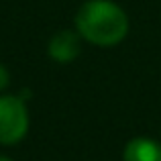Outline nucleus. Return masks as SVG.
I'll use <instances>...</instances> for the list:
<instances>
[{
  "mask_svg": "<svg viewBox=\"0 0 161 161\" xmlns=\"http://www.w3.org/2000/svg\"><path fill=\"white\" fill-rule=\"evenodd\" d=\"M125 161H161V145L153 139H133L125 147Z\"/></svg>",
  "mask_w": 161,
  "mask_h": 161,
  "instance_id": "4",
  "label": "nucleus"
},
{
  "mask_svg": "<svg viewBox=\"0 0 161 161\" xmlns=\"http://www.w3.org/2000/svg\"><path fill=\"white\" fill-rule=\"evenodd\" d=\"M80 35L94 45L110 47L122 41L129 31V19L116 4L108 0H90L75 14Z\"/></svg>",
  "mask_w": 161,
  "mask_h": 161,
  "instance_id": "1",
  "label": "nucleus"
},
{
  "mask_svg": "<svg viewBox=\"0 0 161 161\" xmlns=\"http://www.w3.org/2000/svg\"><path fill=\"white\" fill-rule=\"evenodd\" d=\"M80 53V39L71 31H59L57 35L49 41V55L57 59L59 63H67L75 59Z\"/></svg>",
  "mask_w": 161,
  "mask_h": 161,
  "instance_id": "3",
  "label": "nucleus"
},
{
  "mask_svg": "<svg viewBox=\"0 0 161 161\" xmlns=\"http://www.w3.org/2000/svg\"><path fill=\"white\" fill-rule=\"evenodd\" d=\"M0 161H10V159H8V157H0Z\"/></svg>",
  "mask_w": 161,
  "mask_h": 161,
  "instance_id": "6",
  "label": "nucleus"
},
{
  "mask_svg": "<svg viewBox=\"0 0 161 161\" xmlns=\"http://www.w3.org/2000/svg\"><path fill=\"white\" fill-rule=\"evenodd\" d=\"M29 126V116L23 98L2 96L0 98V143L14 145L25 137Z\"/></svg>",
  "mask_w": 161,
  "mask_h": 161,
  "instance_id": "2",
  "label": "nucleus"
},
{
  "mask_svg": "<svg viewBox=\"0 0 161 161\" xmlns=\"http://www.w3.org/2000/svg\"><path fill=\"white\" fill-rule=\"evenodd\" d=\"M8 82H10V78H8V71H6V67L0 63V92H2L4 88L8 86Z\"/></svg>",
  "mask_w": 161,
  "mask_h": 161,
  "instance_id": "5",
  "label": "nucleus"
}]
</instances>
